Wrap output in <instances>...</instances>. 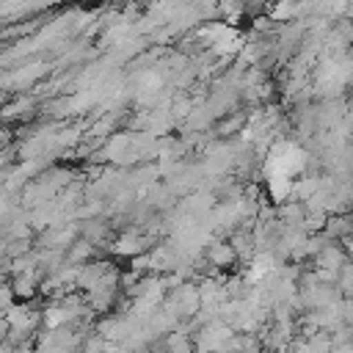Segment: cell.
<instances>
[{
  "mask_svg": "<svg viewBox=\"0 0 353 353\" xmlns=\"http://www.w3.org/2000/svg\"><path fill=\"white\" fill-rule=\"evenodd\" d=\"M201 256L207 259V265L210 268H215V270H232L234 265H237V256H234V251H232V245L226 243V240H210L207 245H204V251H201Z\"/></svg>",
  "mask_w": 353,
  "mask_h": 353,
  "instance_id": "1",
  "label": "cell"
},
{
  "mask_svg": "<svg viewBox=\"0 0 353 353\" xmlns=\"http://www.w3.org/2000/svg\"><path fill=\"white\" fill-rule=\"evenodd\" d=\"M245 113H229V116H223L221 121H218V135L221 138H229V135H234V132H240L243 130V124H245Z\"/></svg>",
  "mask_w": 353,
  "mask_h": 353,
  "instance_id": "2",
  "label": "cell"
},
{
  "mask_svg": "<svg viewBox=\"0 0 353 353\" xmlns=\"http://www.w3.org/2000/svg\"><path fill=\"white\" fill-rule=\"evenodd\" d=\"M328 353H353V345H350V342H347V345H331Z\"/></svg>",
  "mask_w": 353,
  "mask_h": 353,
  "instance_id": "3",
  "label": "cell"
},
{
  "mask_svg": "<svg viewBox=\"0 0 353 353\" xmlns=\"http://www.w3.org/2000/svg\"><path fill=\"white\" fill-rule=\"evenodd\" d=\"M8 138H11V132H8L6 127H0V146H6V143H8Z\"/></svg>",
  "mask_w": 353,
  "mask_h": 353,
  "instance_id": "4",
  "label": "cell"
},
{
  "mask_svg": "<svg viewBox=\"0 0 353 353\" xmlns=\"http://www.w3.org/2000/svg\"><path fill=\"white\" fill-rule=\"evenodd\" d=\"M265 353H284V350H265Z\"/></svg>",
  "mask_w": 353,
  "mask_h": 353,
  "instance_id": "5",
  "label": "cell"
},
{
  "mask_svg": "<svg viewBox=\"0 0 353 353\" xmlns=\"http://www.w3.org/2000/svg\"><path fill=\"white\" fill-rule=\"evenodd\" d=\"M212 353H226V350H212Z\"/></svg>",
  "mask_w": 353,
  "mask_h": 353,
  "instance_id": "6",
  "label": "cell"
}]
</instances>
